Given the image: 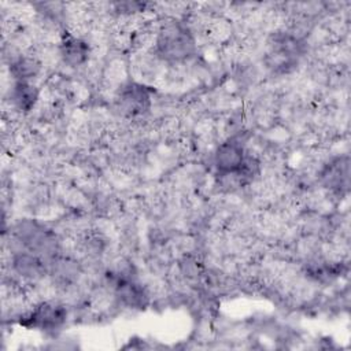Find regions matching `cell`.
I'll use <instances>...</instances> for the list:
<instances>
[{"mask_svg":"<svg viewBox=\"0 0 351 351\" xmlns=\"http://www.w3.org/2000/svg\"><path fill=\"white\" fill-rule=\"evenodd\" d=\"M12 239L18 250H27L47 263L60 255V240L58 234L36 219H21L12 229ZM12 251V252H15Z\"/></svg>","mask_w":351,"mask_h":351,"instance_id":"obj_1","label":"cell"},{"mask_svg":"<svg viewBox=\"0 0 351 351\" xmlns=\"http://www.w3.org/2000/svg\"><path fill=\"white\" fill-rule=\"evenodd\" d=\"M155 51L165 62L182 63L195 55L196 40L184 23L170 21L159 29L155 41Z\"/></svg>","mask_w":351,"mask_h":351,"instance_id":"obj_2","label":"cell"},{"mask_svg":"<svg viewBox=\"0 0 351 351\" xmlns=\"http://www.w3.org/2000/svg\"><path fill=\"white\" fill-rule=\"evenodd\" d=\"M67 321V308L55 300H44L37 303L30 311L23 314L19 325L26 329L55 332Z\"/></svg>","mask_w":351,"mask_h":351,"instance_id":"obj_3","label":"cell"},{"mask_svg":"<svg viewBox=\"0 0 351 351\" xmlns=\"http://www.w3.org/2000/svg\"><path fill=\"white\" fill-rule=\"evenodd\" d=\"M151 89L138 82H128L121 86L115 101L118 110L126 117H138L145 114L152 104Z\"/></svg>","mask_w":351,"mask_h":351,"instance_id":"obj_4","label":"cell"},{"mask_svg":"<svg viewBox=\"0 0 351 351\" xmlns=\"http://www.w3.org/2000/svg\"><path fill=\"white\" fill-rule=\"evenodd\" d=\"M247 156L244 144L236 138H228L221 143L214 152V166L217 171L222 174H236Z\"/></svg>","mask_w":351,"mask_h":351,"instance_id":"obj_5","label":"cell"},{"mask_svg":"<svg viewBox=\"0 0 351 351\" xmlns=\"http://www.w3.org/2000/svg\"><path fill=\"white\" fill-rule=\"evenodd\" d=\"M117 299L133 310H144L149 303L147 289L136 278H111Z\"/></svg>","mask_w":351,"mask_h":351,"instance_id":"obj_6","label":"cell"},{"mask_svg":"<svg viewBox=\"0 0 351 351\" xmlns=\"http://www.w3.org/2000/svg\"><path fill=\"white\" fill-rule=\"evenodd\" d=\"M11 267L15 274L27 281H38L48 274V263L27 250L12 252Z\"/></svg>","mask_w":351,"mask_h":351,"instance_id":"obj_7","label":"cell"},{"mask_svg":"<svg viewBox=\"0 0 351 351\" xmlns=\"http://www.w3.org/2000/svg\"><path fill=\"white\" fill-rule=\"evenodd\" d=\"M59 55L64 64L70 67H80L88 62L90 48L84 38L64 32L59 44Z\"/></svg>","mask_w":351,"mask_h":351,"instance_id":"obj_8","label":"cell"},{"mask_svg":"<svg viewBox=\"0 0 351 351\" xmlns=\"http://www.w3.org/2000/svg\"><path fill=\"white\" fill-rule=\"evenodd\" d=\"M81 265L64 255H58L48 263V274L51 276L52 281L59 287H70L75 284L81 276Z\"/></svg>","mask_w":351,"mask_h":351,"instance_id":"obj_9","label":"cell"},{"mask_svg":"<svg viewBox=\"0 0 351 351\" xmlns=\"http://www.w3.org/2000/svg\"><path fill=\"white\" fill-rule=\"evenodd\" d=\"M38 95L40 90L33 82L14 81V85L10 90V100L12 106L21 112H29L36 106Z\"/></svg>","mask_w":351,"mask_h":351,"instance_id":"obj_10","label":"cell"},{"mask_svg":"<svg viewBox=\"0 0 351 351\" xmlns=\"http://www.w3.org/2000/svg\"><path fill=\"white\" fill-rule=\"evenodd\" d=\"M322 182L326 188L340 192L341 188L348 186V160L344 159H336L325 166V169L321 173Z\"/></svg>","mask_w":351,"mask_h":351,"instance_id":"obj_11","label":"cell"},{"mask_svg":"<svg viewBox=\"0 0 351 351\" xmlns=\"http://www.w3.org/2000/svg\"><path fill=\"white\" fill-rule=\"evenodd\" d=\"M41 73V63L33 56H18L10 63V74L14 81L32 82Z\"/></svg>","mask_w":351,"mask_h":351,"instance_id":"obj_12","label":"cell"},{"mask_svg":"<svg viewBox=\"0 0 351 351\" xmlns=\"http://www.w3.org/2000/svg\"><path fill=\"white\" fill-rule=\"evenodd\" d=\"M115 11L119 14H133L136 11L144 10V3H136V1H123V3H115L114 4Z\"/></svg>","mask_w":351,"mask_h":351,"instance_id":"obj_13","label":"cell"}]
</instances>
